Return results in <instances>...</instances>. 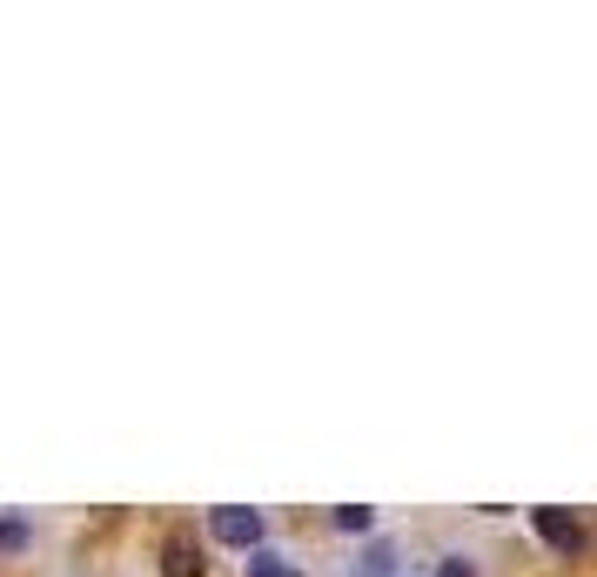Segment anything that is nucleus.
I'll use <instances>...</instances> for the list:
<instances>
[{"label": "nucleus", "instance_id": "f257e3e1", "mask_svg": "<svg viewBox=\"0 0 597 577\" xmlns=\"http://www.w3.org/2000/svg\"><path fill=\"white\" fill-rule=\"evenodd\" d=\"M215 530V544H235V551H262V511H242V504H228L209 517Z\"/></svg>", "mask_w": 597, "mask_h": 577}, {"label": "nucleus", "instance_id": "f03ea898", "mask_svg": "<svg viewBox=\"0 0 597 577\" xmlns=\"http://www.w3.org/2000/svg\"><path fill=\"white\" fill-rule=\"evenodd\" d=\"M531 530L544 537L550 551H564V557H577V551H584V524H577L571 511H531Z\"/></svg>", "mask_w": 597, "mask_h": 577}, {"label": "nucleus", "instance_id": "7ed1b4c3", "mask_svg": "<svg viewBox=\"0 0 597 577\" xmlns=\"http://www.w3.org/2000/svg\"><path fill=\"white\" fill-rule=\"evenodd\" d=\"M162 577H202V551H195V537H169V544H162Z\"/></svg>", "mask_w": 597, "mask_h": 577}, {"label": "nucleus", "instance_id": "20e7f679", "mask_svg": "<svg viewBox=\"0 0 597 577\" xmlns=\"http://www.w3.org/2000/svg\"><path fill=\"white\" fill-rule=\"evenodd\" d=\"M249 577H302V570H296L283 551H269V544H262V551H249Z\"/></svg>", "mask_w": 597, "mask_h": 577}, {"label": "nucleus", "instance_id": "39448f33", "mask_svg": "<svg viewBox=\"0 0 597 577\" xmlns=\"http://www.w3.org/2000/svg\"><path fill=\"white\" fill-rule=\"evenodd\" d=\"M336 530L370 537V530H376V511H370V504H343V511H336Z\"/></svg>", "mask_w": 597, "mask_h": 577}, {"label": "nucleus", "instance_id": "423d86ee", "mask_svg": "<svg viewBox=\"0 0 597 577\" xmlns=\"http://www.w3.org/2000/svg\"><path fill=\"white\" fill-rule=\"evenodd\" d=\"M0 551H27V524L21 517H0Z\"/></svg>", "mask_w": 597, "mask_h": 577}, {"label": "nucleus", "instance_id": "0eeeda50", "mask_svg": "<svg viewBox=\"0 0 597 577\" xmlns=\"http://www.w3.org/2000/svg\"><path fill=\"white\" fill-rule=\"evenodd\" d=\"M436 577H476V564L470 557H444V564H436Z\"/></svg>", "mask_w": 597, "mask_h": 577}, {"label": "nucleus", "instance_id": "6e6552de", "mask_svg": "<svg viewBox=\"0 0 597 577\" xmlns=\"http://www.w3.org/2000/svg\"><path fill=\"white\" fill-rule=\"evenodd\" d=\"M363 564H370V577H383V570H389V564H396V551H389V544H376V551H370V557H363Z\"/></svg>", "mask_w": 597, "mask_h": 577}]
</instances>
